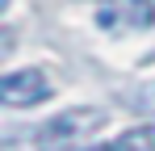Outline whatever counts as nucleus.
I'll use <instances>...</instances> for the list:
<instances>
[{
	"mask_svg": "<svg viewBox=\"0 0 155 151\" xmlns=\"http://www.w3.org/2000/svg\"><path fill=\"white\" fill-rule=\"evenodd\" d=\"M97 126H105V113L101 109H67L38 130V147L42 151H67L76 147L80 139H88Z\"/></svg>",
	"mask_w": 155,
	"mask_h": 151,
	"instance_id": "f257e3e1",
	"label": "nucleus"
},
{
	"mask_svg": "<svg viewBox=\"0 0 155 151\" xmlns=\"http://www.w3.org/2000/svg\"><path fill=\"white\" fill-rule=\"evenodd\" d=\"M0 101L8 105V109H25V105H42V101H51V84H46V76L25 67V72H8L0 80Z\"/></svg>",
	"mask_w": 155,
	"mask_h": 151,
	"instance_id": "f03ea898",
	"label": "nucleus"
},
{
	"mask_svg": "<svg viewBox=\"0 0 155 151\" xmlns=\"http://www.w3.org/2000/svg\"><path fill=\"white\" fill-rule=\"evenodd\" d=\"M105 151H155V126H138V130H126L117 134Z\"/></svg>",
	"mask_w": 155,
	"mask_h": 151,
	"instance_id": "7ed1b4c3",
	"label": "nucleus"
},
{
	"mask_svg": "<svg viewBox=\"0 0 155 151\" xmlns=\"http://www.w3.org/2000/svg\"><path fill=\"white\" fill-rule=\"evenodd\" d=\"M126 13H134V17H143V21L151 25V4H147V0H126ZM97 25H109V29H113V25H117V13L105 8L101 17H97Z\"/></svg>",
	"mask_w": 155,
	"mask_h": 151,
	"instance_id": "20e7f679",
	"label": "nucleus"
},
{
	"mask_svg": "<svg viewBox=\"0 0 155 151\" xmlns=\"http://www.w3.org/2000/svg\"><path fill=\"white\" fill-rule=\"evenodd\" d=\"M130 105H134V109H143V113H155V84L138 88V92L130 97Z\"/></svg>",
	"mask_w": 155,
	"mask_h": 151,
	"instance_id": "39448f33",
	"label": "nucleus"
}]
</instances>
